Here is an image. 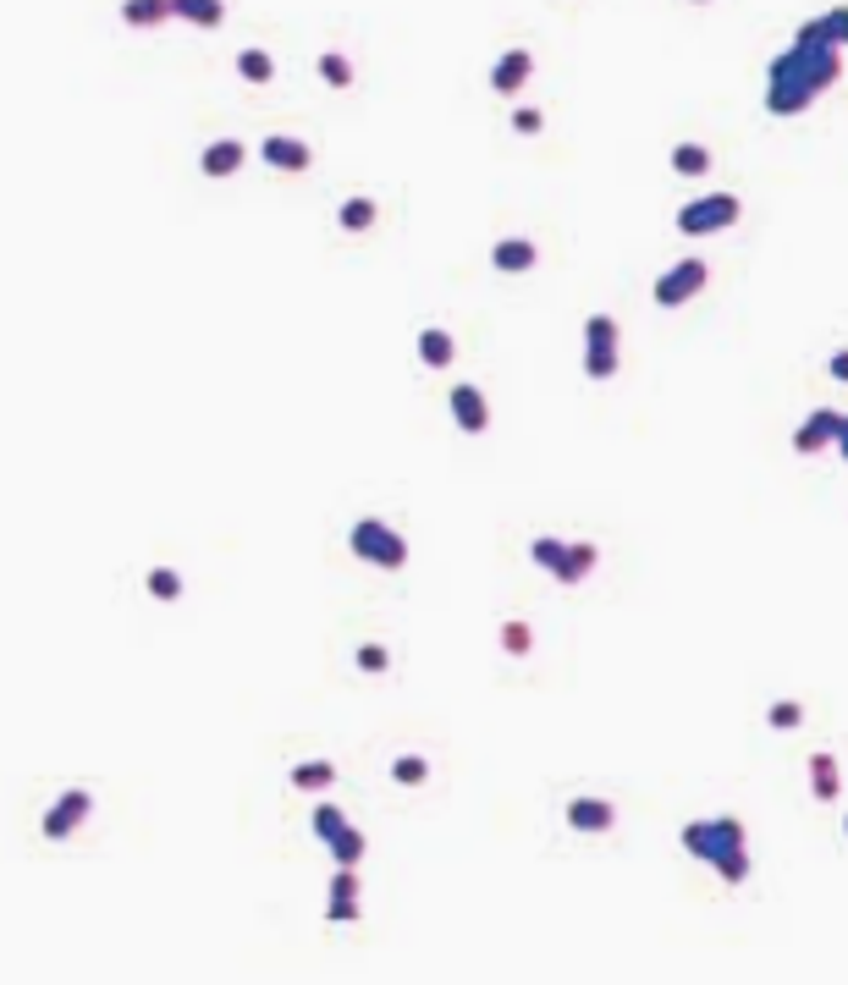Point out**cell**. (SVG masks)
Wrapping results in <instances>:
<instances>
[{"instance_id": "34", "label": "cell", "mask_w": 848, "mask_h": 985, "mask_svg": "<svg viewBox=\"0 0 848 985\" xmlns=\"http://www.w3.org/2000/svg\"><path fill=\"white\" fill-rule=\"evenodd\" d=\"M325 920H331V925H353V920H359V898H331V903H325Z\"/></svg>"}, {"instance_id": "11", "label": "cell", "mask_w": 848, "mask_h": 985, "mask_svg": "<svg viewBox=\"0 0 848 985\" xmlns=\"http://www.w3.org/2000/svg\"><path fill=\"white\" fill-rule=\"evenodd\" d=\"M447 408H452V424H458L463 435H485V429H490V402H485L479 386H452Z\"/></svg>"}, {"instance_id": "3", "label": "cell", "mask_w": 848, "mask_h": 985, "mask_svg": "<svg viewBox=\"0 0 848 985\" xmlns=\"http://www.w3.org/2000/svg\"><path fill=\"white\" fill-rule=\"evenodd\" d=\"M348 546H353L359 562H370V568H381V573L408 568V540H402L391 523H381V518H359V523L348 528Z\"/></svg>"}, {"instance_id": "15", "label": "cell", "mask_w": 848, "mask_h": 985, "mask_svg": "<svg viewBox=\"0 0 848 985\" xmlns=\"http://www.w3.org/2000/svg\"><path fill=\"white\" fill-rule=\"evenodd\" d=\"M419 364H424V370H447V364H458V341H452V331L424 325V331H419Z\"/></svg>"}, {"instance_id": "8", "label": "cell", "mask_w": 848, "mask_h": 985, "mask_svg": "<svg viewBox=\"0 0 848 985\" xmlns=\"http://www.w3.org/2000/svg\"><path fill=\"white\" fill-rule=\"evenodd\" d=\"M260 160H265L271 171L303 176V171L314 165V149H309L303 138H292V133H271V138H260Z\"/></svg>"}, {"instance_id": "26", "label": "cell", "mask_w": 848, "mask_h": 985, "mask_svg": "<svg viewBox=\"0 0 848 985\" xmlns=\"http://www.w3.org/2000/svg\"><path fill=\"white\" fill-rule=\"evenodd\" d=\"M325 848H331V859H336V864H359L370 843H364V832H359V826H342V832H336Z\"/></svg>"}, {"instance_id": "35", "label": "cell", "mask_w": 848, "mask_h": 985, "mask_svg": "<svg viewBox=\"0 0 848 985\" xmlns=\"http://www.w3.org/2000/svg\"><path fill=\"white\" fill-rule=\"evenodd\" d=\"M546 127V116L535 111V105H513V133H524V138H535Z\"/></svg>"}, {"instance_id": "32", "label": "cell", "mask_w": 848, "mask_h": 985, "mask_svg": "<svg viewBox=\"0 0 848 985\" xmlns=\"http://www.w3.org/2000/svg\"><path fill=\"white\" fill-rule=\"evenodd\" d=\"M342 826H348V815H342V810H336V803L325 798L320 810H314V837H320V843H331V837L342 832Z\"/></svg>"}, {"instance_id": "6", "label": "cell", "mask_w": 848, "mask_h": 985, "mask_svg": "<svg viewBox=\"0 0 848 985\" xmlns=\"http://www.w3.org/2000/svg\"><path fill=\"white\" fill-rule=\"evenodd\" d=\"M89 815H95V793H89V787H66V793L50 803V810H45L39 837H45V843H66Z\"/></svg>"}, {"instance_id": "23", "label": "cell", "mask_w": 848, "mask_h": 985, "mask_svg": "<svg viewBox=\"0 0 848 985\" xmlns=\"http://www.w3.org/2000/svg\"><path fill=\"white\" fill-rule=\"evenodd\" d=\"M596 562H601V551L589 546V540H573L568 546V568H562V578L557 584H584L589 573H596Z\"/></svg>"}, {"instance_id": "13", "label": "cell", "mask_w": 848, "mask_h": 985, "mask_svg": "<svg viewBox=\"0 0 848 985\" xmlns=\"http://www.w3.org/2000/svg\"><path fill=\"white\" fill-rule=\"evenodd\" d=\"M535 264H540V248L529 237H501L490 248V271H501V276H524V271H535Z\"/></svg>"}, {"instance_id": "37", "label": "cell", "mask_w": 848, "mask_h": 985, "mask_svg": "<svg viewBox=\"0 0 848 985\" xmlns=\"http://www.w3.org/2000/svg\"><path fill=\"white\" fill-rule=\"evenodd\" d=\"M837 458L848 463V419H843V429H837Z\"/></svg>"}, {"instance_id": "5", "label": "cell", "mask_w": 848, "mask_h": 985, "mask_svg": "<svg viewBox=\"0 0 848 985\" xmlns=\"http://www.w3.org/2000/svg\"><path fill=\"white\" fill-rule=\"evenodd\" d=\"M584 375L589 381H612L618 375V320L612 314H589L584 320Z\"/></svg>"}, {"instance_id": "27", "label": "cell", "mask_w": 848, "mask_h": 985, "mask_svg": "<svg viewBox=\"0 0 848 985\" xmlns=\"http://www.w3.org/2000/svg\"><path fill=\"white\" fill-rule=\"evenodd\" d=\"M799 722H805V705H799V699H772V705H766V727H772V733H794Z\"/></svg>"}, {"instance_id": "9", "label": "cell", "mask_w": 848, "mask_h": 985, "mask_svg": "<svg viewBox=\"0 0 848 985\" xmlns=\"http://www.w3.org/2000/svg\"><path fill=\"white\" fill-rule=\"evenodd\" d=\"M837 429H843V413H837V408H815V413L794 429V452H799V458L826 452V446H837Z\"/></svg>"}, {"instance_id": "30", "label": "cell", "mask_w": 848, "mask_h": 985, "mask_svg": "<svg viewBox=\"0 0 848 985\" xmlns=\"http://www.w3.org/2000/svg\"><path fill=\"white\" fill-rule=\"evenodd\" d=\"M501 650H507V656H529V650H535L529 622H501Z\"/></svg>"}, {"instance_id": "16", "label": "cell", "mask_w": 848, "mask_h": 985, "mask_svg": "<svg viewBox=\"0 0 848 985\" xmlns=\"http://www.w3.org/2000/svg\"><path fill=\"white\" fill-rule=\"evenodd\" d=\"M172 17H177L172 0H122V23L127 28H160V23H172Z\"/></svg>"}, {"instance_id": "38", "label": "cell", "mask_w": 848, "mask_h": 985, "mask_svg": "<svg viewBox=\"0 0 848 985\" xmlns=\"http://www.w3.org/2000/svg\"><path fill=\"white\" fill-rule=\"evenodd\" d=\"M843 837H848V815H843Z\"/></svg>"}, {"instance_id": "21", "label": "cell", "mask_w": 848, "mask_h": 985, "mask_svg": "<svg viewBox=\"0 0 848 985\" xmlns=\"http://www.w3.org/2000/svg\"><path fill=\"white\" fill-rule=\"evenodd\" d=\"M375 221H381V204H375V199H364V194L342 199V210H336V226L353 232V237H359V232H370Z\"/></svg>"}, {"instance_id": "18", "label": "cell", "mask_w": 848, "mask_h": 985, "mask_svg": "<svg viewBox=\"0 0 848 985\" xmlns=\"http://www.w3.org/2000/svg\"><path fill=\"white\" fill-rule=\"evenodd\" d=\"M672 171L684 176V183H700V176H711V149L706 144H672Z\"/></svg>"}, {"instance_id": "1", "label": "cell", "mask_w": 848, "mask_h": 985, "mask_svg": "<svg viewBox=\"0 0 848 985\" xmlns=\"http://www.w3.org/2000/svg\"><path fill=\"white\" fill-rule=\"evenodd\" d=\"M837 77H843V45H832L815 23H805L794 45L777 50L766 66V116H805Z\"/></svg>"}, {"instance_id": "4", "label": "cell", "mask_w": 848, "mask_h": 985, "mask_svg": "<svg viewBox=\"0 0 848 985\" xmlns=\"http://www.w3.org/2000/svg\"><path fill=\"white\" fill-rule=\"evenodd\" d=\"M738 215H744L738 194H700V199H689L684 210H677V232L684 237H716V232L738 226Z\"/></svg>"}, {"instance_id": "19", "label": "cell", "mask_w": 848, "mask_h": 985, "mask_svg": "<svg viewBox=\"0 0 848 985\" xmlns=\"http://www.w3.org/2000/svg\"><path fill=\"white\" fill-rule=\"evenodd\" d=\"M287 782H292L298 793H331L336 765H331V760H298V765L287 771Z\"/></svg>"}, {"instance_id": "28", "label": "cell", "mask_w": 848, "mask_h": 985, "mask_svg": "<svg viewBox=\"0 0 848 985\" xmlns=\"http://www.w3.org/2000/svg\"><path fill=\"white\" fill-rule=\"evenodd\" d=\"M144 589H149L154 600H183V573H177V568H149Z\"/></svg>"}, {"instance_id": "2", "label": "cell", "mask_w": 848, "mask_h": 985, "mask_svg": "<svg viewBox=\"0 0 848 985\" xmlns=\"http://www.w3.org/2000/svg\"><path fill=\"white\" fill-rule=\"evenodd\" d=\"M677 843H684L689 859L711 864L727 886H744L749 881V837H744V821H733V815L689 821L684 832H677Z\"/></svg>"}, {"instance_id": "33", "label": "cell", "mask_w": 848, "mask_h": 985, "mask_svg": "<svg viewBox=\"0 0 848 985\" xmlns=\"http://www.w3.org/2000/svg\"><path fill=\"white\" fill-rule=\"evenodd\" d=\"M359 672H370V677H381L386 666H391V656H386V645H359Z\"/></svg>"}, {"instance_id": "29", "label": "cell", "mask_w": 848, "mask_h": 985, "mask_svg": "<svg viewBox=\"0 0 848 985\" xmlns=\"http://www.w3.org/2000/svg\"><path fill=\"white\" fill-rule=\"evenodd\" d=\"M424 776H431V760H424V755H402V760L391 765V782H397V787H419Z\"/></svg>"}, {"instance_id": "25", "label": "cell", "mask_w": 848, "mask_h": 985, "mask_svg": "<svg viewBox=\"0 0 848 985\" xmlns=\"http://www.w3.org/2000/svg\"><path fill=\"white\" fill-rule=\"evenodd\" d=\"M320 83L325 88H353V61L342 50H320Z\"/></svg>"}, {"instance_id": "20", "label": "cell", "mask_w": 848, "mask_h": 985, "mask_svg": "<svg viewBox=\"0 0 848 985\" xmlns=\"http://www.w3.org/2000/svg\"><path fill=\"white\" fill-rule=\"evenodd\" d=\"M237 77H242V83H253V88H265V83L276 77V55H271V50H260V45L237 50Z\"/></svg>"}, {"instance_id": "22", "label": "cell", "mask_w": 848, "mask_h": 985, "mask_svg": "<svg viewBox=\"0 0 848 985\" xmlns=\"http://www.w3.org/2000/svg\"><path fill=\"white\" fill-rule=\"evenodd\" d=\"M177 17L194 23V28H221L226 23V0H172Z\"/></svg>"}, {"instance_id": "17", "label": "cell", "mask_w": 848, "mask_h": 985, "mask_svg": "<svg viewBox=\"0 0 848 985\" xmlns=\"http://www.w3.org/2000/svg\"><path fill=\"white\" fill-rule=\"evenodd\" d=\"M810 793H815V803L843 798V771H837L832 755H810Z\"/></svg>"}, {"instance_id": "14", "label": "cell", "mask_w": 848, "mask_h": 985, "mask_svg": "<svg viewBox=\"0 0 848 985\" xmlns=\"http://www.w3.org/2000/svg\"><path fill=\"white\" fill-rule=\"evenodd\" d=\"M242 160H248L242 138H215V144H204L199 171H204V176H215V183H226V176H237V171H242Z\"/></svg>"}, {"instance_id": "39", "label": "cell", "mask_w": 848, "mask_h": 985, "mask_svg": "<svg viewBox=\"0 0 848 985\" xmlns=\"http://www.w3.org/2000/svg\"><path fill=\"white\" fill-rule=\"evenodd\" d=\"M695 7H711V0H695Z\"/></svg>"}, {"instance_id": "36", "label": "cell", "mask_w": 848, "mask_h": 985, "mask_svg": "<svg viewBox=\"0 0 848 985\" xmlns=\"http://www.w3.org/2000/svg\"><path fill=\"white\" fill-rule=\"evenodd\" d=\"M826 375H832V381H843V386H848V347H843V352H832V358H826Z\"/></svg>"}, {"instance_id": "10", "label": "cell", "mask_w": 848, "mask_h": 985, "mask_svg": "<svg viewBox=\"0 0 848 985\" xmlns=\"http://www.w3.org/2000/svg\"><path fill=\"white\" fill-rule=\"evenodd\" d=\"M529 77H535V55L529 50H501L496 66H490V88H496L501 100H519Z\"/></svg>"}, {"instance_id": "7", "label": "cell", "mask_w": 848, "mask_h": 985, "mask_svg": "<svg viewBox=\"0 0 848 985\" xmlns=\"http://www.w3.org/2000/svg\"><path fill=\"white\" fill-rule=\"evenodd\" d=\"M706 287V259H677L672 271L656 276V309H684Z\"/></svg>"}, {"instance_id": "24", "label": "cell", "mask_w": 848, "mask_h": 985, "mask_svg": "<svg viewBox=\"0 0 848 985\" xmlns=\"http://www.w3.org/2000/svg\"><path fill=\"white\" fill-rule=\"evenodd\" d=\"M529 557H535V568H546L551 578H562V568H568V540H557V534H540V540L529 546Z\"/></svg>"}, {"instance_id": "31", "label": "cell", "mask_w": 848, "mask_h": 985, "mask_svg": "<svg viewBox=\"0 0 848 985\" xmlns=\"http://www.w3.org/2000/svg\"><path fill=\"white\" fill-rule=\"evenodd\" d=\"M810 23H815L832 45H843V50H848V7H832V12H821V17H810Z\"/></svg>"}, {"instance_id": "12", "label": "cell", "mask_w": 848, "mask_h": 985, "mask_svg": "<svg viewBox=\"0 0 848 985\" xmlns=\"http://www.w3.org/2000/svg\"><path fill=\"white\" fill-rule=\"evenodd\" d=\"M568 826H573V832H584V837L612 832V826H618L612 798H568Z\"/></svg>"}]
</instances>
